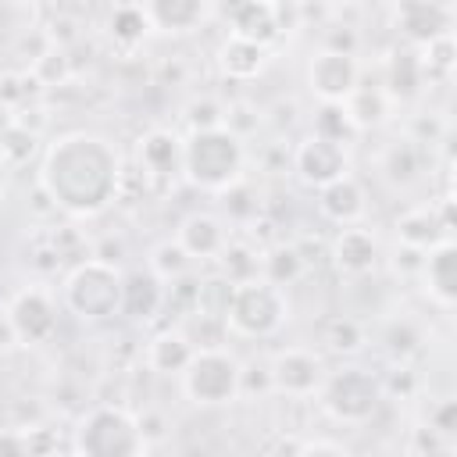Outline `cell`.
<instances>
[{
	"label": "cell",
	"instance_id": "30",
	"mask_svg": "<svg viewBox=\"0 0 457 457\" xmlns=\"http://www.w3.org/2000/svg\"><path fill=\"white\" fill-rule=\"evenodd\" d=\"M321 343H328V350H336V353H357L364 346V325L350 314H339V318L325 321Z\"/></svg>",
	"mask_w": 457,
	"mask_h": 457
},
{
	"label": "cell",
	"instance_id": "18",
	"mask_svg": "<svg viewBox=\"0 0 457 457\" xmlns=\"http://www.w3.org/2000/svg\"><path fill=\"white\" fill-rule=\"evenodd\" d=\"M278 14L282 11L275 4H239V7L228 11V21H232L228 36H239V39L257 43V46L268 50V43H275L282 36V18Z\"/></svg>",
	"mask_w": 457,
	"mask_h": 457
},
{
	"label": "cell",
	"instance_id": "32",
	"mask_svg": "<svg viewBox=\"0 0 457 457\" xmlns=\"http://www.w3.org/2000/svg\"><path fill=\"white\" fill-rule=\"evenodd\" d=\"M221 118H225V107H221L218 100H211V96H204V100H193V104H189V129H193V132L218 129V125H221Z\"/></svg>",
	"mask_w": 457,
	"mask_h": 457
},
{
	"label": "cell",
	"instance_id": "19",
	"mask_svg": "<svg viewBox=\"0 0 457 457\" xmlns=\"http://www.w3.org/2000/svg\"><path fill=\"white\" fill-rule=\"evenodd\" d=\"M164 282L154 278L146 268H136L121 278V314L136 318V321H146L154 318L161 307H164Z\"/></svg>",
	"mask_w": 457,
	"mask_h": 457
},
{
	"label": "cell",
	"instance_id": "9",
	"mask_svg": "<svg viewBox=\"0 0 457 457\" xmlns=\"http://www.w3.org/2000/svg\"><path fill=\"white\" fill-rule=\"evenodd\" d=\"M307 86L321 104H346V96L361 86V64L353 54L321 46L307 64Z\"/></svg>",
	"mask_w": 457,
	"mask_h": 457
},
{
	"label": "cell",
	"instance_id": "28",
	"mask_svg": "<svg viewBox=\"0 0 457 457\" xmlns=\"http://www.w3.org/2000/svg\"><path fill=\"white\" fill-rule=\"evenodd\" d=\"M107 29H111V36H114L118 43L136 46V43H139V39L150 32V21H146L143 4H121V7H114V11H111Z\"/></svg>",
	"mask_w": 457,
	"mask_h": 457
},
{
	"label": "cell",
	"instance_id": "10",
	"mask_svg": "<svg viewBox=\"0 0 457 457\" xmlns=\"http://www.w3.org/2000/svg\"><path fill=\"white\" fill-rule=\"evenodd\" d=\"M268 378H271V389L286 393V396H311L318 393L321 378H325V364L314 350L307 346H286L271 357V368H268Z\"/></svg>",
	"mask_w": 457,
	"mask_h": 457
},
{
	"label": "cell",
	"instance_id": "15",
	"mask_svg": "<svg viewBox=\"0 0 457 457\" xmlns=\"http://www.w3.org/2000/svg\"><path fill=\"white\" fill-rule=\"evenodd\" d=\"M139 168L150 179L182 175V136H175L171 129H150L139 139Z\"/></svg>",
	"mask_w": 457,
	"mask_h": 457
},
{
	"label": "cell",
	"instance_id": "35",
	"mask_svg": "<svg viewBox=\"0 0 457 457\" xmlns=\"http://www.w3.org/2000/svg\"><path fill=\"white\" fill-rule=\"evenodd\" d=\"M11 125H14V118H11V114H7L4 107H0V139L7 136V129H11Z\"/></svg>",
	"mask_w": 457,
	"mask_h": 457
},
{
	"label": "cell",
	"instance_id": "34",
	"mask_svg": "<svg viewBox=\"0 0 457 457\" xmlns=\"http://www.w3.org/2000/svg\"><path fill=\"white\" fill-rule=\"evenodd\" d=\"M432 428H436V432H443V436H450V432H453V403H450V400H443V403H439V411L432 414Z\"/></svg>",
	"mask_w": 457,
	"mask_h": 457
},
{
	"label": "cell",
	"instance_id": "22",
	"mask_svg": "<svg viewBox=\"0 0 457 457\" xmlns=\"http://www.w3.org/2000/svg\"><path fill=\"white\" fill-rule=\"evenodd\" d=\"M264 61H268V50L257 46V43H246V39H239V36H228V39L221 43V50H218L221 71H225L228 79H239V82L257 79L261 68H264Z\"/></svg>",
	"mask_w": 457,
	"mask_h": 457
},
{
	"label": "cell",
	"instance_id": "8",
	"mask_svg": "<svg viewBox=\"0 0 457 457\" xmlns=\"http://www.w3.org/2000/svg\"><path fill=\"white\" fill-rule=\"evenodd\" d=\"M4 314L14 332V343H21V346H43L57 336V296L46 286L18 289L7 300Z\"/></svg>",
	"mask_w": 457,
	"mask_h": 457
},
{
	"label": "cell",
	"instance_id": "4",
	"mask_svg": "<svg viewBox=\"0 0 457 457\" xmlns=\"http://www.w3.org/2000/svg\"><path fill=\"white\" fill-rule=\"evenodd\" d=\"M146 436L143 421L132 418L125 407H89L75 428V453L79 457H143Z\"/></svg>",
	"mask_w": 457,
	"mask_h": 457
},
{
	"label": "cell",
	"instance_id": "3",
	"mask_svg": "<svg viewBox=\"0 0 457 457\" xmlns=\"http://www.w3.org/2000/svg\"><path fill=\"white\" fill-rule=\"evenodd\" d=\"M121 278L125 271L114 261L86 257L82 264L68 268L61 282V303L82 321H107L121 314Z\"/></svg>",
	"mask_w": 457,
	"mask_h": 457
},
{
	"label": "cell",
	"instance_id": "21",
	"mask_svg": "<svg viewBox=\"0 0 457 457\" xmlns=\"http://www.w3.org/2000/svg\"><path fill=\"white\" fill-rule=\"evenodd\" d=\"M146 11V21L150 29H161V32H189L196 25L207 21L211 7L207 4H196V0H164V4H143Z\"/></svg>",
	"mask_w": 457,
	"mask_h": 457
},
{
	"label": "cell",
	"instance_id": "31",
	"mask_svg": "<svg viewBox=\"0 0 457 457\" xmlns=\"http://www.w3.org/2000/svg\"><path fill=\"white\" fill-rule=\"evenodd\" d=\"M353 132H357V129H353V121L346 118L343 104H321V107H318V114H314V136L346 146V139H350Z\"/></svg>",
	"mask_w": 457,
	"mask_h": 457
},
{
	"label": "cell",
	"instance_id": "14",
	"mask_svg": "<svg viewBox=\"0 0 457 457\" xmlns=\"http://www.w3.org/2000/svg\"><path fill=\"white\" fill-rule=\"evenodd\" d=\"M332 261L343 275H368L375 264H378V239L371 236V228H361V225H346L339 228V236L332 239Z\"/></svg>",
	"mask_w": 457,
	"mask_h": 457
},
{
	"label": "cell",
	"instance_id": "12",
	"mask_svg": "<svg viewBox=\"0 0 457 457\" xmlns=\"http://www.w3.org/2000/svg\"><path fill=\"white\" fill-rule=\"evenodd\" d=\"M175 243L186 250L189 261H218L221 250L228 246V228L218 214L211 211H193L179 221Z\"/></svg>",
	"mask_w": 457,
	"mask_h": 457
},
{
	"label": "cell",
	"instance_id": "7",
	"mask_svg": "<svg viewBox=\"0 0 457 457\" xmlns=\"http://www.w3.org/2000/svg\"><path fill=\"white\" fill-rule=\"evenodd\" d=\"M378 400H382V382L368 368L325 371V378L318 386V403L325 407V414H332L336 421H346V425L368 421L375 414Z\"/></svg>",
	"mask_w": 457,
	"mask_h": 457
},
{
	"label": "cell",
	"instance_id": "23",
	"mask_svg": "<svg viewBox=\"0 0 457 457\" xmlns=\"http://www.w3.org/2000/svg\"><path fill=\"white\" fill-rule=\"evenodd\" d=\"M425 71H421V57L414 50H393L389 64H386V96H414L421 86Z\"/></svg>",
	"mask_w": 457,
	"mask_h": 457
},
{
	"label": "cell",
	"instance_id": "16",
	"mask_svg": "<svg viewBox=\"0 0 457 457\" xmlns=\"http://www.w3.org/2000/svg\"><path fill=\"white\" fill-rule=\"evenodd\" d=\"M318 211H321L328 221L343 225V228H346V225H357V221L364 218V211H368V200H364L361 182H357L353 175H343V179L321 186V189H318Z\"/></svg>",
	"mask_w": 457,
	"mask_h": 457
},
{
	"label": "cell",
	"instance_id": "36",
	"mask_svg": "<svg viewBox=\"0 0 457 457\" xmlns=\"http://www.w3.org/2000/svg\"><path fill=\"white\" fill-rule=\"evenodd\" d=\"M0 189H4V175H0Z\"/></svg>",
	"mask_w": 457,
	"mask_h": 457
},
{
	"label": "cell",
	"instance_id": "11",
	"mask_svg": "<svg viewBox=\"0 0 457 457\" xmlns=\"http://www.w3.org/2000/svg\"><path fill=\"white\" fill-rule=\"evenodd\" d=\"M293 171L307 182V186H328L343 175H350V161H346V146L332 143V139H321V136H307L296 143L293 150Z\"/></svg>",
	"mask_w": 457,
	"mask_h": 457
},
{
	"label": "cell",
	"instance_id": "2",
	"mask_svg": "<svg viewBox=\"0 0 457 457\" xmlns=\"http://www.w3.org/2000/svg\"><path fill=\"white\" fill-rule=\"evenodd\" d=\"M243 164H246L243 139H236L225 125L189 132V139H182V175L200 189L211 193L232 189L243 179Z\"/></svg>",
	"mask_w": 457,
	"mask_h": 457
},
{
	"label": "cell",
	"instance_id": "26",
	"mask_svg": "<svg viewBox=\"0 0 457 457\" xmlns=\"http://www.w3.org/2000/svg\"><path fill=\"white\" fill-rule=\"evenodd\" d=\"M189 268H193V261L186 257V250H182L175 239L157 243V246L150 250V261H146V271H150L154 278H161L164 286H168V282H179Z\"/></svg>",
	"mask_w": 457,
	"mask_h": 457
},
{
	"label": "cell",
	"instance_id": "37",
	"mask_svg": "<svg viewBox=\"0 0 457 457\" xmlns=\"http://www.w3.org/2000/svg\"><path fill=\"white\" fill-rule=\"evenodd\" d=\"M71 457H79V453H71Z\"/></svg>",
	"mask_w": 457,
	"mask_h": 457
},
{
	"label": "cell",
	"instance_id": "1",
	"mask_svg": "<svg viewBox=\"0 0 457 457\" xmlns=\"http://www.w3.org/2000/svg\"><path fill=\"white\" fill-rule=\"evenodd\" d=\"M121 182L118 150L96 132H68L54 139L39 164V186L68 214H100Z\"/></svg>",
	"mask_w": 457,
	"mask_h": 457
},
{
	"label": "cell",
	"instance_id": "27",
	"mask_svg": "<svg viewBox=\"0 0 457 457\" xmlns=\"http://www.w3.org/2000/svg\"><path fill=\"white\" fill-rule=\"evenodd\" d=\"M382 171L393 182H411L421 171V150L414 146V139H396L393 146H386L382 154Z\"/></svg>",
	"mask_w": 457,
	"mask_h": 457
},
{
	"label": "cell",
	"instance_id": "20",
	"mask_svg": "<svg viewBox=\"0 0 457 457\" xmlns=\"http://www.w3.org/2000/svg\"><path fill=\"white\" fill-rule=\"evenodd\" d=\"M196 353V343L182 328H164L146 343V364L161 375H182L189 357Z\"/></svg>",
	"mask_w": 457,
	"mask_h": 457
},
{
	"label": "cell",
	"instance_id": "25",
	"mask_svg": "<svg viewBox=\"0 0 457 457\" xmlns=\"http://www.w3.org/2000/svg\"><path fill=\"white\" fill-rule=\"evenodd\" d=\"M300 275H303V257H300L296 246H275V250H268L261 257V278L278 286V289L296 282Z\"/></svg>",
	"mask_w": 457,
	"mask_h": 457
},
{
	"label": "cell",
	"instance_id": "29",
	"mask_svg": "<svg viewBox=\"0 0 457 457\" xmlns=\"http://www.w3.org/2000/svg\"><path fill=\"white\" fill-rule=\"evenodd\" d=\"M396 232H400V243L411 246V250H428V246H436V243L446 239V236L436 232V221H432L428 211H411V214H403V218L396 221Z\"/></svg>",
	"mask_w": 457,
	"mask_h": 457
},
{
	"label": "cell",
	"instance_id": "13",
	"mask_svg": "<svg viewBox=\"0 0 457 457\" xmlns=\"http://www.w3.org/2000/svg\"><path fill=\"white\" fill-rule=\"evenodd\" d=\"M450 21H453V7H446V4L414 0V4L396 7V32L418 46H428V43L450 36Z\"/></svg>",
	"mask_w": 457,
	"mask_h": 457
},
{
	"label": "cell",
	"instance_id": "6",
	"mask_svg": "<svg viewBox=\"0 0 457 457\" xmlns=\"http://www.w3.org/2000/svg\"><path fill=\"white\" fill-rule=\"evenodd\" d=\"M239 378H243V364L225 346H196V353L189 357L186 371L179 375L182 393L196 407H225V403H232L243 393Z\"/></svg>",
	"mask_w": 457,
	"mask_h": 457
},
{
	"label": "cell",
	"instance_id": "33",
	"mask_svg": "<svg viewBox=\"0 0 457 457\" xmlns=\"http://www.w3.org/2000/svg\"><path fill=\"white\" fill-rule=\"evenodd\" d=\"M296 457H350L343 446H336V443H328V439H318V443H307V446H300V453Z\"/></svg>",
	"mask_w": 457,
	"mask_h": 457
},
{
	"label": "cell",
	"instance_id": "17",
	"mask_svg": "<svg viewBox=\"0 0 457 457\" xmlns=\"http://www.w3.org/2000/svg\"><path fill=\"white\" fill-rule=\"evenodd\" d=\"M418 271H421V278H425L428 296H432L439 307H450L453 296H457V250H453V243L443 239V243L428 246Z\"/></svg>",
	"mask_w": 457,
	"mask_h": 457
},
{
	"label": "cell",
	"instance_id": "5",
	"mask_svg": "<svg viewBox=\"0 0 457 457\" xmlns=\"http://www.w3.org/2000/svg\"><path fill=\"white\" fill-rule=\"evenodd\" d=\"M286 293L264 278H250L232 286L228 307H225V328L243 339H268L286 325Z\"/></svg>",
	"mask_w": 457,
	"mask_h": 457
},
{
	"label": "cell",
	"instance_id": "24",
	"mask_svg": "<svg viewBox=\"0 0 457 457\" xmlns=\"http://www.w3.org/2000/svg\"><path fill=\"white\" fill-rule=\"evenodd\" d=\"M343 111H346V118L353 121V129L361 132V129H371V125H382V121H386V111H389V96H386L378 86H375V89H368V86H357V89L346 96Z\"/></svg>",
	"mask_w": 457,
	"mask_h": 457
}]
</instances>
